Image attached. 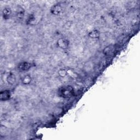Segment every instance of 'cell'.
<instances>
[{"mask_svg":"<svg viewBox=\"0 0 140 140\" xmlns=\"http://www.w3.org/2000/svg\"><path fill=\"white\" fill-rule=\"evenodd\" d=\"M74 89L71 86L66 85L61 87L59 90V94L60 96L64 98H68L74 95Z\"/></svg>","mask_w":140,"mask_h":140,"instance_id":"6da1fadb","label":"cell"},{"mask_svg":"<svg viewBox=\"0 0 140 140\" xmlns=\"http://www.w3.org/2000/svg\"><path fill=\"white\" fill-rule=\"evenodd\" d=\"M31 67V64L30 63L24 61L20 62L18 66V69L20 72H24L28 71Z\"/></svg>","mask_w":140,"mask_h":140,"instance_id":"7a4b0ae2","label":"cell"},{"mask_svg":"<svg viewBox=\"0 0 140 140\" xmlns=\"http://www.w3.org/2000/svg\"><path fill=\"white\" fill-rule=\"evenodd\" d=\"M11 94L10 91L6 90L2 91L0 93V100L1 101H7L10 99Z\"/></svg>","mask_w":140,"mask_h":140,"instance_id":"3957f363","label":"cell"},{"mask_svg":"<svg viewBox=\"0 0 140 140\" xmlns=\"http://www.w3.org/2000/svg\"><path fill=\"white\" fill-rule=\"evenodd\" d=\"M57 45L61 49H66L68 46V42L66 40L60 39L57 42Z\"/></svg>","mask_w":140,"mask_h":140,"instance_id":"277c9868","label":"cell"},{"mask_svg":"<svg viewBox=\"0 0 140 140\" xmlns=\"http://www.w3.org/2000/svg\"><path fill=\"white\" fill-rule=\"evenodd\" d=\"M50 11L53 14L58 15L61 12V7L59 5H55L52 7Z\"/></svg>","mask_w":140,"mask_h":140,"instance_id":"5b68a950","label":"cell"},{"mask_svg":"<svg viewBox=\"0 0 140 140\" xmlns=\"http://www.w3.org/2000/svg\"><path fill=\"white\" fill-rule=\"evenodd\" d=\"M2 15L3 17L5 19H8L9 18L10 16L11 15V9L8 8H6L4 9L2 12Z\"/></svg>","mask_w":140,"mask_h":140,"instance_id":"8992f818","label":"cell"},{"mask_svg":"<svg viewBox=\"0 0 140 140\" xmlns=\"http://www.w3.org/2000/svg\"><path fill=\"white\" fill-rule=\"evenodd\" d=\"M7 81L9 84H15V83L16 82V77L15 75L13 74H12V73H11V74L8 76Z\"/></svg>","mask_w":140,"mask_h":140,"instance_id":"52a82bcc","label":"cell"},{"mask_svg":"<svg viewBox=\"0 0 140 140\" xmlns=\"http://www.w3.org/2000/svg\"><path fill=\"white\" fill-rule=\"evenodd\" d=\"M89 36L93 39H97L100 36V32L97 30H94L89 33Z\"/></svg>","mask_w":140,"mask_h":140,"instance_id":"ba28073f","label":"cell"},{"mask_svg":"<svg viewBox=\"0 0 140 140\" xmlns=\"http://www.w3.org/2000/svg\"><path fill=\"white\" fill-rule=\"evenodd\" d=\"M32 78L29 75L25 76V77L22 79V82L24 84H28L31 82Z\"/></svg>","mask_w":140,"mask_h":140,"instance_id":"9c48e42d","label":"cell"},{"mask_svg":"<svg viewBox=\"0 0 140 140\" xmlns=\"http://www.w3.org/2000/svg\"><path fill=\"white\" fill-rule=\"evenodd\" d=\"M35 21H36V19H35L34 16L33 15H30L27 18L26 22L27 24L32 25L34 24Z\"/></svg>","mask_w":140,"mask_h":140,"instance_id":"30bf717a","label":"cell"},{"mask_svg":"<svg viewBox=\"0 0 140 140\" xmlns=\"http://www.w3.org/2000/svg\"><path fill=\"white\" fill-rule=\"evenodd\" d=\"M113 47L112 46H109L106 48H105L103 50V53L106 55H110V54L112 53V50H113Z\"/></svg>","mask_w":140,"mask_h":140,"instance_id":"8fae6325","label":"cell"},{"mask_svg":"<svg viewBox=\"0 0 140 140\" xmlns=\"http://www.w3.org/2000/svg\"><path fill=\"white\" fill-rule=\"evenodd\" d=\"M68 74L67 70L65 69H60L59 71V75L61 77H64L65 76Z\"/></svg>","mask_w":140,"mask_h":140,"instance_id":"7c38bea8","label":"cell"},{"mask_svg":"<svg viewBox=\"0 0 140 140\" xmlns=\"http://www.w3.org/2000/svg\"><path fill=\"white\" fill-rule=\"evenodd\" d=\"M17 17L19 18H23V17H24V12L23 11V9H18V11L17 12Z\"/></svg>","mask_w":140,"mask_h":140,"instance_id":"4fadbf2b","label":"cell"}]
</instances>
